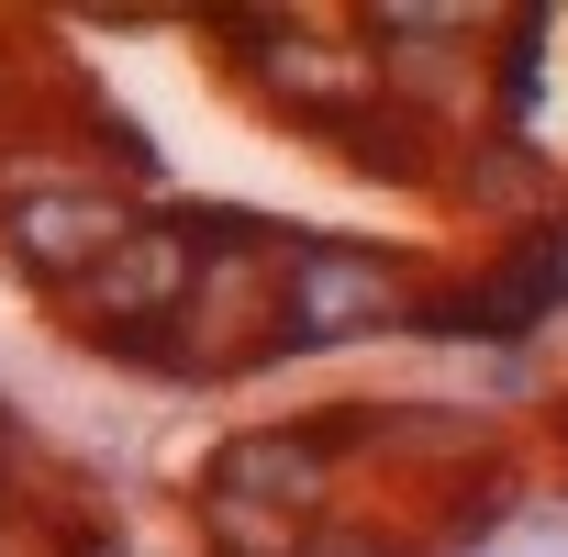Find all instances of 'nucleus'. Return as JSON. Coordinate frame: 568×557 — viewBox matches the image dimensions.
Listing matches in <instances>:
<instances>
[{"label":"nucleus","instance_id":"1","mask_svg":"<svg viewBox=\"0 0 568 557\" xmlns=\"http://www.w3.org/2000/svg\"><path fill=\"white\" fill-rule=\"evenodd\" d=\"M112 201H79V190H34V201H12V234H23V256H45V267H79L90 245H112Z\"/></svg>","mask_w":568,"mask_h":557}]
</instances>
